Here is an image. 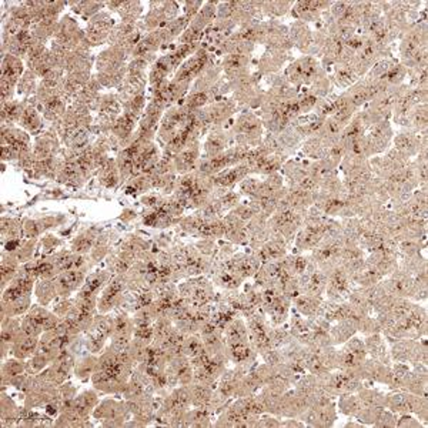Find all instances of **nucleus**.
<instances>
[{"mask_svg": "<svg viewBox=\"0 0 428 428\" xmlns=\"http://www.w3.org/2000/svg\"><path fill=\"white\" fill-rule=\"evenodd\" d=\"M127 57L129 53L117 46H110L96 56V78L102 88L113 89L121 85L127 73Z\"/></svg>", "mask_w": 428, "mask_h": 428, "instance_id": "nucleus-1", "label": "nucleus"}, {"mask_svg": "<svg viewBox=\"0 0 428 428\" xmlns=\"http://www.w3.org/2000/svg\"><path fill=\"white\" fill-rule=\"evenodd\" d=\"M326 73L324 67L314 56H303L295 60L285 71V79L287 82L299 89V88H311L317 79H320Z\"/></svg>", "mask_w": 428, "mask_h": 428, "instance_id": "nucleus-2", "label": "nucleus"}, {"mask_svg": "<svg viewBox=\"0 0 428 428\" xmlns=\"http://www.w3.org/2000/svg\"><path fill=\"white\" fill-rule=\"evenodd\" d=\"M261 134L263 121L253 112L242 113L232 127V136L236 138L237 145L244 149H254L260 146Z\"/></svg>", "mask_w": 428, "mask_h": 428, "instance_id": "nucleus-3", "label": "nucleus"}, {"mask_svg": "<svg viewBox=\"0 0 428 428\" xmlns=\"http://www.w3.org/2000/svg\"><path fill=\"white\" fill-rule=\"evenodd\" d=\"M32 153L30 137L23 129L2 126V159L4 162L22 160Z\"/></svg>", "mask_w": 428, "mask_h": 428, "instance_id": "nucleus-4", "label": "nucleus"}, {"mask_svg": "<svg viewBox=\"0 0 428 428\" xmlns=\"http://www.w3.org/2000/svg\"><path fill=\"white\" fill-rule=\"evenodd\" d=\"M219 2H204L200 12L190 20L187 29L179 39V44L201 43L206 30L214 23L218 18Z\"/></svg>", "mask_w": 428, "mask_h": 428, "instance_id": "nucleus-5", "label": "nucleus"}, {"mask_svg": "<svg viewBox=\"0 0 428 428\" xmlns=\"http://www.w3.org/2000/svg\"><path fill=\"white\" fill-rule=\"evenodd\" d=\"M26 64L22 59L12 54H2V103L13 100L18 83L23 76Z\"/></svg>", "mask_w": 428, "mask_h": 428, "instance_id": "nucleus-6", "label": "nucleus"}, {"mask_svg": "<svg viewBox=\"0 0 428 428\" xmlns=\"http://www.w3.org/2000/svg\"><path fill=\"white\" fill-rule=\"evenodd\" d=\"M129 292V280L126 274H119L110 278L105 285L102 296L97 299V310L102 314L112 311L113 309L123 306Z\"/></svg>", "mask_w": 428, "mask_h": 428, "instance_id": "nucleus-7", "label": "nucleus"}, {"mask_svg": "<svg viewBox=\"0 0 428 428\" xmlns=\"http://www.w3.org/2000/svg\"><path fill=\"white\" fill-rule=\"evenodd\" d=\"M52 42L66 50H75L88 43L85 32L81 29L78 20L70 15L60 18Z\"/></svg>", "mask_w": 428, "mask_h": 428, "instance_id": "nucleus-8", "label": "nucleus"}, {"mask_svg": "<svg viewBox=\"0 0 428 428\" xmlns=\"http://www.w3.org/2000/svg\"><path fill=\"white\" fill-rule=\"evenodd\" d=\"M258 43L267 46V49H278L284 52H290L293 49L289 28L278 20L260 22Z\"/></svg>", "mask_w": 428, "mask_h": 428, "instance_id": "nucleus-9", "label": "nucleus"}, {"mask_svg": "<svg viewBox=\"0 0 428 428\" xmlns=\"http://www.w3.org/2000/svg\"><path fill=\"white\" fill-rule=\"evenodd\" d=\"M180 5L177 2H150L149 11L143 19L146 32H155L179 18Z\"/></svg>", "mask_w": 428, "mask_h": 428, "instance_id": "nucleus-10", "label": "nucleus"}, {"mask_svg": "<svg viewBox=\"0 0 428 428\" xmlns=\"http://www.w3.org/2000/svg\"><path fill=\"white\" fill-rule=\"evenodd\" d=\"M211 63V53L206 47L200 46V49L177 69L173 81L191 85Z\"/></svg>", "mask_w": 428, "mask_h": 428, "instance_id": "nucleus-11", "label": "nucleus"}, {"mask_svg": "<svg viewBox=\"0 0 428 428\" xmlns=\"http://www.w3.org/2000/svg\"><path fill=\"white\" fill-rule=\"evenodd\" d=\"M145 26L143 23H126V22H120L116 23L109 43L110 46H117L120 49H123L126 53H129V56H131L134 47L137 46V43L141 40V37L145 36Z\"/></svg>", "mask_w": 428, "mask_h": 428, "instance_id": "nucleus-12", "label": "nucleus"}, {"mask_svg": "<svg viewBox=\"0 0 428 428\" xmlns=\"http://www.w3.org/2000/svg\"><path fill=\"white\" fill-rule=\"evenodd\" d=\"M23 61L26 64V69L32 70L40 81L44 76H47L54 69H59L56 66L50 47H47L46 44H42V43H37V42L32 46L30 52L28 53V56L25 57Z\"/></svg>", "mask_w": 428, "mask_h": 428, "instance_id": "nucleus-13", "label": "nucleus"}, {"mask_svg": "<svg viewBox=\"0 0 428 428\" xmlns=\"http://www.w3.org/2000/svg\"><path fill=\"white\" fill-rule=\"evenodd\" d=\"M114 26H116L114 19L106 11H102L100 13H97L96 16L89 19L88 28L85 30V36H86V40L90 44V47H96V46L109 43V39H110V35H112Z\"/></svg>", "mask_w": 428, "mask_h": 428, "instance_id": "nucleus-14", "label": "nucleus"}, {"mask_svg": "<svg viewBox=\"0 0 428 428\" xmlns=\"http://www.w3.org/2000/svg\"><path fill=\"white\" fill-rule=\"evenodd\" d=\"M179 293L190 307H204L213 300V287L206 278H194L182 284Z\"/></svg>", "mask_w": 428, "mask_h": 428, "instance_id": "nucleus-15", "label": "nucleus"}, {"mask_svg": "<svg viewBox=\"0 0 428 428\" xmlns=\"http://www.w3.org/2000/svg\"><path fill=\"white\" fill-rule=\"evenodd\" d=\"M234 112H236V102L233 99L220 97L208 103L206 107L200 109V116L204 127L207 129L208 126L213 127L223 126V123H226Z\"/></svg>", "mask_w": 428, "mask_h": 428, "instance_id": "nucleus-16", "label": "nucleus"}, {"mask_svg": "<svg viewBox=\"0 0 428 428\" xmlns=\"http://www.w3.org/2000/svg\"><path fill=\"white\" fill-rule=\"evenodd\" d=\"M191 112H194V110L187 109L183 103L170 107L163 114V119L160 120V126H159V130H157L159 138L162 141L167 143L186 124Z\"/></svg>", "mask_w": 428, "mask_h": 428, "instance_id": "nucleus-17", "label": "nucleus"}, {"mask_svg": "<svg viewBox=\"0 0 428 428\" xmlns=\"http://www.w3.org/2000/svg\"><path fill=\"white\" fill-rule=\"evenodd\" d=\"M88 275H89L88 266L75 270H69L56 275L53 281H54L57 299H69L70 295L79 292Z\"/></svg>", "mask_w": 428, "mask_h": 428, "instance_id": "nucleus-18", "label": "nucleus"}, {"mask_svg": "<svg viewBox=\"0 0 428 428\" xmlns=\"http://www.w3.org/2000/svg\"><path fill=\"white\" fill-rule=\"evenodd\" d=\"M92 109L97 112L100 127L109 131L112 123L123 113V103L117 95H100Z\"/></svg>", "mask_w": 428, "mask_h": 428, "instance_id": "nucleus-19", "label": "nucleus"}, {"mask_svg": "<svg viewBox=\"0 0 428 428\" xmlns=\"http://www.w3.org/2000/svg\"><path fill=\"white\" fill-rule=\"evenodd\" d=\"M326 290H327L328 297L335 303L343 302L351 293L350 274L341 266H337L335 268H333L330 271V274L327 275Z\"/></svg>", "mask_w": 428, "mask_h": 428, "instance_id": "nucleus-20", "label": "nucleus"}, {"mask_svg": "<svg viewBox=\"0 0 428 428\" xmlns=\"http://www.w3.org/2000/svg\"><path fill=\"white\" fill-rule=\"evenodd\" d=\"M110 335H113V319L109 316H97L88 330V348L92 352H99Z\"/></svg>", "mask_w": 428, "mask_h": 428, "instance_id": "nucleus-21", "label": "nucleus"}, {"mask_svg": "<svg viewBox=\"0 0 428 428\" xmlns=\"http://www.w3.org/2000/svg\"><path fill=\"white\" fill-rule=\"evenodd\" d=\"M250 64L251 53H229L225 54V59L220 63L223 75L229 82H234L236 79L250 73Z\"/></svg>", "mask_w": 428, "mask_h": 428, "instance_id": "nucleus-22", "label": "nucleus"}, {"mask_svg": "<svg viewBox=\"0 0 428 428\" xmlns=\"http://www.w3.org/2000/svg\"><path fill=\"white\" fill-rule=\"evenodd\" d=\"M289 33L293 47H297L302 53H304V56H313L316 53L314 33L307 23L295 20V23L289 28Z\"/></svg>", "mask_w": 428, "mask_h": 428, "instance_id": "nucleus-23", "label": "nucleus"}, {"mask_svg": "<svg viewBox=\"0 0 428 428\" xmlns=\"http://www.w3.org/2000/svg\"><path fill=\"white\" fill-rule=\"evenodd\" d=\"M35 43L36 40L32 35V30H22L15 36L2 40V54H12L25 60Z\"/></svg>", "mask_w": 428, "mask_h": 428, "instance_id": "nucleus-24", "label": "nucleus"}, {"mask_svg": "<svg viewBox=\"0 0 428 428\" xmlns=\"http://www.w3.org/2000/svg\"><path fill=\"white\" fill-rule=\"evenodd\" d=\"M230 136H232V131L225 130L223 126L213 127V130L208 133L204 146H203V152H204L203 159L214 157V156L226 152L230 145Z\"/></svg>", "mask_w": 428, "mask_h": 428, "instance_id": "nucleus-25", "label": "nucleus"}, {"mask_svg": "<svg viewBox=\"0 0 428 428\" xmlns=\"http://www.w3.org/2000/svg\"><path fill=\"white\" fill-rule=\"evenodd\" d=\"M249 173H250V167L246 163H240L237 166H233L230 169L218 173L216 176L210 177V180L214 189L227 190L236 186L237 183H242L249 176Z\"/></svg>", "mask_w": 428, "mask_h": 428, "instance_id": "nucleus-26", "label": "nucleus"}, {"mask_svg": "<svg viewBox=\"0 0 428 428\" xmlns=\"http://www.w3.org/2000/svg\"><path fill=\"white\" fill-rule=\"evenodd\" d=\"M200 155H201V148L197 140V141L191 143V145H189L187 148H184L182 152H179L173 157L174 170L180 174H187V173L194 172L200 162Z\"/></svg>", "mask_w": 428, "mask_h": 428, "instance_id": "nucleus-27", "label": "nucleus"}, {"mask_svg": "<svg viewBox=\"0 0 428 428\" xmlns=\"http://www.w3.org/2000/svg\"><path fill=\"white\" fill-rule=\"evenodd\" d=\"M35 280L29 278L28 275L18 273V275L11 281L8 285V289L4 290L2 296V303H11L15 300H19L22 297L32 296V292L35 290Z\"/></svg>", "mask_w": 428, "mask_h": 428, "instance_id": "nucleus-28", "label": "nucleus"}, {"mask_svg": "<svg viewBox=\"0 0 428 428\" xmlns=\"http://www.w3.org/2000/svg\"><path fill=\"white\" fill-rule=\"evenodd\" d=\"M112 273L106 270H99L92 274H89L78 292L76 297L79 299H99V293L102 289H105V285L110 281Z\"/></svg>", "mask_w": 428, "mask_h": 428, "instance_id": "nucleus-29", "label": "nucleus"}, {"mask_svg": "<svg viewBox=\"0 0 428 428\" xmlns=\"http://www.w3.org/2000/svg\"><path fill=\"white\" fill-rule=\"evenodd\" d=\"M331 2H310V0H307V2H297V4H293V8H292V12H293V16L296 18V20H300V22H316V20H320L323 12L328 11L331 8Z\"/></svg>", "mask_w": 428, "mask_h": 428, "instance_id": "nucleus-30", "label": "nucleus"}, {"mask_svg": "<svg viewBox=\"0 0 428 428\" xmlns=\"http://www.w3.org/2000/svg\"><path fill=\"white\" fill-rule=\"evenodd\" d=\"M289 52L278 50V49H267L264 54L260 57L257 64V73L261 75H274L283 67L287 60Z\"/></svg>", "mask_w": 428, "mask_h": 428, "instance_id": "nucleus-31", "label": "nucleus"}, {"mask_svg": "<svg viewBox=\"0 0 428 428\" xmlns=\"http://www.w3.org/2000/svg\"><path fill=\"white\" fill-rule=\"evenodd\" d=\"M326 123V117L317 114V113H306L303 116H299L290 127L300 136V137H311L317 134L321 127Z\"/></svg>", "mask_w": 428, "mask_h": 428, "instance_id": "nucleus-32", "label": "nucleus"}, {"mask_svg": "<svg viewBox=\"0 0 428 428\" xmlns=\"http://www.w3.org/2000/svg\"><path fill=\"white\" fill-rule=\"evenodd\" d=\"M25 131L36 134L42 130L43 127V120L40 116V112L32 99H25L23 100V112L20 116V120L18 123Z\"/></svg>", "mask_w": 428, "mask_h": 428, "instance_id": "nucleus-33", "label": "nucleus"}, {"mask_svg": "<svg viewBox=\"0 0 428 428\" xmlns=\"http://www.w3.org/2000/svg\"><path fill=\"white\" fill-rule=\"evenodd\" d=\"M42 333L50 331L57 327L60 319L53 313L44 309V306H35L32 307L28 314H25Z\"/></svg>", "mask_w": 428, "mask_h": 428, "instance_id": "nucleus-34", "label": "nucleus"}, {"mask_svg": "<svg viewBox=\"0 0 428 428\" xmlns=\"http://www.w3.org/2000/svg\"><path fill=\"white\" fill-rule=\"evenodd\" d=\"M64 220L63 216H46L43 219H33V220H26L23 223V236L26 239H36L46 230L56 227Z\"/></svg>", "mask_w": 428, "mask_h": 428, "instance_id": "nucleus-35", "label": "nucleus"}, {"mask_svg": "<svg viewBox=\"0 0 428 428\" xmlns=\"http://www.w3.org/2000/svg\"><path fill=\"white\" fill-rule=\"evenodd\" d=\"M285 254V240L281 237H274L268 242H266L256 253V258L260 263H270L283 258Z\"/></svg>", "mask_w": 428, "mask_h": 428, "instance_id": "nucleus-36", "label": "nucleus"}, {"mask_svg": "<svg viewBox=\"0 0 428 428\" xmlns=\"http://www.w3.org/2000/svg\"><path fill=\"white\" fill-rule=\"evenodd\" d=\"M106 6L110 11H114L120 16V22L137 23L138 18L143 13L141 2H106Z\"/></svg>", "mask_w": 428, "mask_h": 428, "instance_id": "nucleus-37", "label": "nucleus"}, {"mask_svg": "<svg viewBox=\"0 0 428 428\" xmlns=\"http://www.w3.org/2000/svg\"><path fill=\"white\" fill-rule=\"evenodd\" d=\"M190 23V19H187L184 15L176 18L174 20H172L170 23H167L165 28L159 29V36L162 39L163 47L169 46L170 43H173L174 40H179L180 36L184 33V30L187 29Z\"/></svg>", "mask_w": 428, "mask_h": 428, "instance_id": "nucleus-38", "label": "nucleus"}, {"mask_svg": "<svg viewBox=\"0 0 428 428\" xmlns=\"http://www.w3.org/2000/svg\"><path fill=\"white\" fill-rule=\"evenodd\" d=\"M163 47L162 39L159 36V32H148L145 36L141 37V40L137 43L134 47L131 57H141V56H152L157 54V52Z\"/></svg>", "mask_w": 428, "mask_h": 428, "instance_id": "nucleus-39", "label": "nucleus"}, {"mask_svg": "<svg viewBox=\"0 0 428 428\" xmlns=\"http://www.w3.org/2000/svg\"><path fill=\"white\" fill-rule=\"evenodd\" d=\"M59 20H60V18H46V19L39 20L35 25H32L30 30H32V35H33L35 40L37 43H42V44L47 46V43L53 40V36L56 33Z\"/></svg>", "mask_w": 428, "mask_h": 428, "instance_id": "nucleus-40", "label": "nucleus"}, {"mask_svg": "<svg viewBox=\"0 0 428 428\" xmlns=\"http://www.w3.org/2000/svg\"><path fill=\"white\" fill-rule=\"evenodd\" d=\"M333 79L337 86L350 89L351 86H354L357 82H359L360 75L357 73L351 63H340V64H335Z\"/></svg>", "mask_w": 428, "mask_h": 428, "instance_id": "nucleus-41", "label": "nucleus"}, {"mask_svg": "<svg viewBox=\"0 0 428 428\" xmlns=\"http://www.w3.org/2000/svg\"><path fill=\"white\" fill-rule=\"evenodd\" d=\"M120 172L114 159H106L99 169V182L106 189H114L120 182Z\"/></svg>", "mask_w": 428, "mask_h": 428, "instance_id": "nucleus-42", "label": "nucleus"}, {"mask_svg": "<svg viewBox=\"0 0 428 428\" xmlns=\"http://www.w3.org/2000/svg\"><path fill=\"white\" fill-rule=\"evenodd\" d=\"M39 340L37 337H28V335H22L15 341V344L12 345V351L13 355L19 360L28 359V357H33V354L36 352L37 347H39Z\"/></svg>", "mask_w": 428, "mask_h": 428, "instance_id": "nucleus-43", "label": "nucleus"}, {"mask_svg": "<svg viewBox=\"0 0 428 428\" xmlns=\"http://www.w3.org/2000/svg\"><path fill=\"white\" fill-rule=\"evenodd\" d=\"M39 78L33 73L32 70L26 69L23 76L20 78L19 83H18V88H16V93L25 99H30L32 96L35 97L36 92H37V88H39Z\"/></svg>", "mask_w": 428, "mask_h": 428, "instance_id": "nucleus-44", "label": "nucleus"}, {"mask_svg": "<svg viewBox=\"0 0 428 428\" xmlns=\"http://www.w3.org/2000/svg\"><path fill=\"white\" fill-rule=\"evenodd\" d=\"M97 239H99V234L95 229L86 230V232L81 233L73 242H71V251L85 256L86 253L93 250Z\"/></svg>", "mask_w": 428, "mask_h": 428, "instance_id": "nucleus-45", "label": "nucleus"}, {"mask_svg": "<svg viewBox=\"0 0 428 428\" xmlns=\"http://www.w3.org/2000/svg\"><path fill=\"white\" fill-rule=\"evenodd\" d=\"M67 6L79 16L92 19L93 16L102 12V9L106 6V2H93V0L88 2V0H81V2H67Z\"/></svg>", "mask_w": 428, "mask_h": 428, "instance_id": "nucleus-46", "label": "nucleus"}, {"mask_svg": "<svg viewBox=\"0 0 428 428\" xmlns=\"http://www.w3.org/2000/svg\"><path fill=\"white\" fill-rule=\"evenodd\" d=\"M297 309L306 317H314L321 311L323 303L319 296H309V295H299L296 299Z\"/></svg>", "mask_w": 428, "mask_h": 428, "instance_id": "nucleus-47", "label": "nucleus"}, {"mask_svg": "<svg viewBox=\"0 0 428 428\" xmlns=\"http://www.w3.org/2000/svg\"><path fill=\"white\" fill-rule=\"evenodd\" d=\"M32 309V297H22L19 300L11 302V303H2V319L6 317H20L28 314V311Z\"/></svg>", "mask_w": 428, "mask_h": 428, "instance_id": "nucleus-48", "label": "nucleus"}, {"mask_svg": "<svg viewBox=\"0 0 428 428\" xmlns=\"http://www.w3.org/2000/svg\"><path fill=\"white\" fill-rule=\"evenodd\" d=\"M23 112V100H11L2 103V126H13L19 123Z\"/></svg>", "mask_w": 428, "mask_h": 428, "instance_id": "nucleus-49", "label": "nucleus"}, {"mask_svg": "<svg viewBox=\"0 0 428 428\" xmlns=\"http://www.w3.org/2000/svg\"><path fill=\"white\" fill-rule=\"evenodd\" d=\"M35 293L42 306H47L49 303L54 302L57 299V293H56L53 278L52 280H37V284L35 285Z\"/></svg>", "mask_w": 428, "mask_h": 428, "instance_id": "nucleus-50", "label": "nucleus"}, {"mask_svg": "<svg viewBox=\"0 0 428 428\" xmlns=\"http://www.w3.org/2000/svg\"><path fill=\"white\" fill-rule=\"evenodd\" d=\"M22 264L12 256V254H4L2 257V289L5 290L6 285L11 284V281L18 275Z\"/></svg>", "mask_w": 428, "mask_h": 428, "instance_id": "nucleus-51", "label": "nucleus"}, {"mask_svg": "<svg viewBox=\"0 0 428 428\" xmlns=\"http://www.w3.org/2000/svg\"><path fill=\"white\" fill-rule=\"evenodd\" d=\"M396 146L397 150L404 156H412L420 150V141L417 137H414L412 134L408 133H401L397 136L396 138Z\"/></svg>", "mask_w": 428, "mask_h": 428, "instance_id": "nucleus-52", "label": "nucleus"}, {"mask_svg": "<svg viewBox=\"0 0 428 428\" xmlns=\"http://www.w3.org/2000/svg\"><path fill=\"white\" fill-rule=\"evenodd\" d=\"M293 2H261V13L270 20H277L284 16L289 11H292Z\"/></svg>", "mask_w": 428, "mask_h": 428, "instance_id": "nucleus-53", "label": "nucleus"}, {"mask_svg": "<svg viewBox=\"0 0 428 428\" xmlns=\"http://www.w3.org/2000/svg\"><path fill=\"white\" fill-rule=\"evenodd\" d=\"M23 234V226L19 220L15 219H2V237L4 242H13L20 240V236Z\"/></svg>", "mask_w": 428, "mask_h": 428, "instance_id": "nucleus-54", "label": "nucleus"}, {"mask_svg": "<svg viewBox=\"0 0 428 428\" xmlns=\"http://www.w3.org/2000/svg\"><path fill=\"white\" fill-rule=\"evenodd\" d=\"M25 374V364L19 360H8L4 364V381L9 377V381L19 380Z\"/></svg>", "mask_w": 428, "mask_h": 428, "instance_id": "nucleus-55", "label": "nucleus"}, {"mask_svg": "<svg viewBox=\"0 0 428 428\" xmlns=\"http://www.w3.org/2000/svg\"><path fill=\"white\" fill-rule=\"evenodd\" d=\"M203 5H204V2H184L183 4L184 16L191 20L200 12V9L203 8Z\"/></svg>", "mask_w": 428, "mask_h": 428, "instance_id": "nucleus-56", "label": "nucleus"}, {"mask_svg": "<svg viewBox=\"0 0 428 428\" xmlns=\"http://www.w3.org/2000/svg\"><path fill=\"white\" fill-rule=\"evenodd\" d=\"M42 244H43L44 251H46V253H49V251L54 250L57 246H60V244H61V242H60L59 239H56L54 236H47V237H44V239H43Z\"/></svg>", "mask_w": 428, "mask_h": 428, "instance_id": "nucleus-57", "label": "nucleus"}]
</instances>
